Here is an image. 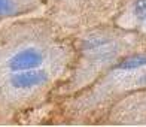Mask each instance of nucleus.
<instances>
[{
	"instance_id": "nucleus-1",
	"label": "nucleus",
	"mask_w": 146,
	"mask_h": 127,
	"mask_svg": "<svg viewBox=\"0 0 146 127\" xmlns=\"http://www.w3.org/2000/svg\"><path fill=\"white\" fill-rule=\"evenodd\" d=\"M42 63V54L35 48H27L17 52L9 60V69L12 72H23L37 68Z\"/></svg>"
},
{
	"instance_id": "nucleus-2",
	"label": "nucleus",
	"mask_w": 146,
	"mask_h": 127,
	"mask_svg": "<svg viewBox=\"0 0 146 127\" xmlns=\"http://www.w3.org/2000/svg\"><path fill=\"white\" fill-rule=\"evenodd\" d=\"M48 75L43 70H29V72H17L11 78V82L17 88H31L36 85H42L46 82Z\"/></svg>"
},
{
	"instance_id": "nucleus-3",
	"label": "nucleus",
	"mask_w": 146,
	"mask_h": 127,
	"mask_svg": "<svg viewBox=\"0 0 146 127\" xmlns=\"http://www.w3.org/2000/svg\"><path fill=\"white\" fill-rule=\"evenodd\" d=\"M146 66V55H136V57H130L127 60H124L122 63L118 64V69L121 70H133L137 68H143Z\"/></svg>"
},
{
	"instance_id": "nucleus-4",
	"label": "nucleus",
	"mask_w": 146,
	"mask_h": 127,
	"mask_svg": "<svg viewBox=\"0 0 146 127\" xmlns=\"http://www.w3.org/2000/svg\"><path fill=\"white\" fill-rule=\"evenodd\" d=\"M134 12L137 17L146 18V0H136L134 3Z\"/></svg>"
},
{
	"instance_id": "nucleus-5",
	"label": "nucleus",
	"mask_w": 146,
	"mask_h": 127,
	"mask_svg": "<svg viewBox=\"0 0 146 127\" xmlns=\"http://www.w3.org/2000/svg\"><path fill=\"white\" fill-rule=\"evenodd\" d=\"M14 8L12 0H0V14H8Z\"/></svg>"
}]
</instances>
